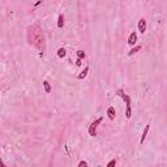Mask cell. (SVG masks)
I'll list each match as a JSON object with an SVG mask.
<instances>
[{"mask_svg":"<svg viewBox=\"0 0 167 167\" xmlns=\"http://www.w3.org/2000/svg\"><path fill=\"white\" fill-rule=\"evenodd\" d=\"M28 41L30 44L38 48L39 54L43 55L44 50H46V42H44V35L41 26L33 25L28 29Z\"/></svg>","mask_w":167,"mask_h":167,"instance_id":"6da1fadb","label":"cell"},{"mask_svg":"<svg viewBox=\"0 0 167 167\" xmlns=\"http://www.w3.org/2000/svg\"><path fill=\"white\" fill-rule=\"evenodd\" d=\"M117 93V95H120L123 99H124V102H125V106H127V119H129L130 117V115H132V110H130V98H129V95H127V94L124 93V90L123 89H119V90L116 91Z\"/></svg>","mask_w":167,"mask_h":167,"instance_id":"7a4b0ae2","label":"cell"},{"mask_svg":"<svg viewBox=\"0 0 167 167\" xmlns=\"http://www.w3.org/2000/svg\"><path fill=\"white\" fill-rule=\"evenodd\" d=\"M102 120H103V117H98L95 121L91 123V125L89 127V135H90V136H97V127L102 123Z\"/></svg>","mask_w":167,"mask_h":167,"instance_id":"3957f363","label":"cell"},{"mask_svg":"<svg viewBox=\"0 0 167 167\" xmlns=\"http://www.w3.org/2000/svg\"><path fill=\"white\" fill-rule=\"evenodd\" d=\"M138 30H140V33H145L146 31V20L145 18H141V20L138 21Z\"/></svg>","mask_w":167,"mask_h":167,"instance_id":"277c9868","label":"cell"},{"mask_svg":"<svg viewBox=\"0 0 167 167\" xmlns=\"http://www.w3.org/2000/svg\"><path fill=\"white\" fill-rule=\"evenodd\" d=\"M136 41H137V34L133 31V33H130L129 38H128V44L133 46V44H136Z\"/></svg>","mask_w":167,"mask_h":167,"instance_id":"5b68a950","label":"cell"},{"mask_svg":"<svg viewBox=\"0 0 167 167\" xmlns=\"http://www.w3.org/2000/svg\"><path fill=\"white\" fill-rule=\"evenodd\" d=\"M107 115H108V117L111 120L115 119V108L114 107H108V108H107Z\"/></svg>","mask_w":167,"mask_h":167,"instance_id":"8992f818","label":"cell"},{"mask_svg":"<svg viewBox=\"0 0 167 167\" xmlns=\"http://www.w3.org/2000/svg\"><path fill=\"white\" fill-rule=\"evenodd\" d=\"M149 128H150V125H146L145 129H144V133H142V136H141V141H140L141 144H144V141H145L146 136H148V132H149Z\"/></svg>","mask_w":167,"mask_h":167,"instance_id":"52a82bcc","label":"cell"},{"mask_svg":"<svg viewBox=\"0 0 167 167\" xmlns=\"http://www.w3.org/2000/svg\"><path fill=\"white\" fill-rule=\"evenodd\" d=\"M57 26H59V28H63V26H64V16H63V14H60V16H59Z\"/></svg>","mask_w":167,"mask_h":167,"instance_id":"ba28073f","label":"cell"},{"mask_svg":"<svg viewBox=\"0 0 167 167\" xmlns=\"http://www.w3.org/2000/svg\"><path fill=\"white\" fill-rule=\"evenodd\" d=\"M88 72H89V68L86 67L85 69H84L82 72H81V75L78 76V78H80V80H82V78H85V77H86V75H88Z\"/></svg>","mask_w":167,"mask_h":167,"instance_id":"9c48e42d","label":"cell"},{"mask_svg":"<svg viewBox=\"0 0 167 167\" xmlns=\"http://www.w3.org/2000/svg\"><path fill=\"white\" fill-rule=\"evenodd\" d=\"M43 86H44L46 93H50V91H51V86H50V84L47 82V81H43Z\"/></svg>","mask_w":167,"mask_h":167,"instance_id":"30bf717a","label":"cell"},{"mask_svg":"<svg viewBox=\"0 0 167 167\" xmlns=\"http://www.w3.org/2000/svg\"><path fill=\"white\" fill-rule=\"evenodd\" d=\"M57 56H59V57H64L65 56V50L64 48H59V50H57Z\"/></svg>","mask_w":167,"mask_h":167,"instance_id":"8fae6325","label":"cell"},{"mask_svg":"<svg viewBox=\"0 0 167 167\" xmlns=\"http://www.w3.org/2000/svg\"><path fill=\"white\" fill-rule=\"evenodd\" d=\"M140 48H141L140 46H137V47H136V48H132V50H130L129 52H128V55H133V54H136V52H137V51H138V50H140Z\"/></svg>","mask_w":167,"mask_h":167,"instance_id":"7c38bea8","label":"cell"},{"mask_svg":"<svg viewBox=\"0 0 167 167\" xmlns=\"http://www.w3.org/2000/svg\"><path fill=\"white\" fill-rule=\"evenodd\" d=\"M77 57H78V59H82V57H85V52L81 51V50H80V51H77Z\"/></svg>","mask_w":167,"mask_h":167,"instance_id":"4fadbf2b","label":"cell"},{"mask_svg":"<svg viewBox=\"0 0 167 167\" xmlns=\"http://www.w3.org/2000/svg\"><path fill=\"white\" fill-rule=\"evenodd\" d=\"M78 166H80V167H86V166H88V163H86L85 161H81L80 163H78Z\"/></svg>","mask_w":167,"mask_h":167,"instance_id":"5bb4252c","label":"cell"},{"mask_svg":"<svg viewBox=\"0 0 167 167\" xmlns=\"http://www.w3.org/2000/svg\"><path fill=\"white\" fill-rule=\"evenodd\" d=\"M115 163H116V162H115V161H111V162H110L108 164H107V166H108V167H111V166H115Z\"/></svg>","mask_w":167,"mask_h":167,"instance_id":"9a60e30c","label":"cell"},{"mask_svg":"<svg viewBox=\"0 0 167 167\" xmlns=\"http://www.w3.org/2000/svg\"><path fill=\"white\" fill-rule=\"evenodd\" d=\"M76 65H78V67H80V65H81V59H77V61H76Z\"/></svg>","mask_w":167,"mask_h":167,"instance_id":"2e32d148","label":"cell"},{"mask_svg":"<svg viewBox=\"0 0 167 167\" xmlns=\"http://www.w3.org/2000/svg\"><path fill=\"white\" fill-rule=\"evenodd\" d=\"M0 166H1V167H5V164H4V163H3V161H1V158H0Z\"/></svg>","mask_w":167,"mask_h":167,"instance_id":"e0dca14e","label":"cell"}]
</instances>
